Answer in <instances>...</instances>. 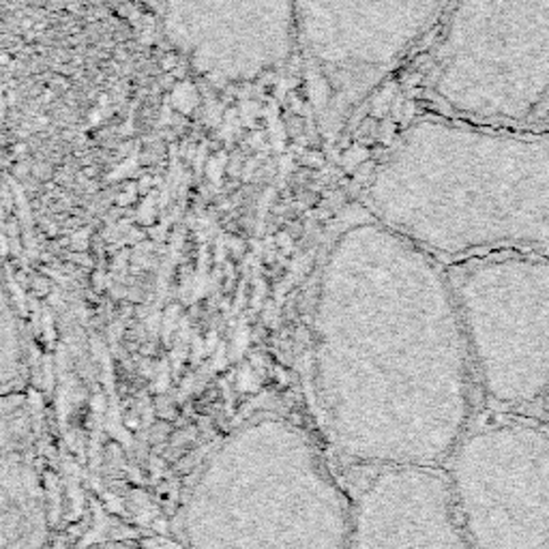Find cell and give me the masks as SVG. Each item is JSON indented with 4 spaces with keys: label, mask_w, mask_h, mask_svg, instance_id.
<instances>
[{
    "label": "cell",
    "mask_w": 549,
    "mask_h": 549,
    "mask_svg": "<svg viewBox=\"0 0 549 549\" xmlns=\"http://www.w3.org/2000/svg\"><path fill=\"white\" fill-rule=\"evenodd\" d=\"M406 67L419 114L549 133V0H449Z\"/></svg>",
    "instance_id": "cell-4"
},
{
    "label": "cell",
    "mask_w": 549,
    "mask_h": 549,
    "mask_svg": "<svg viewBox=\"0 0 549 549\" xmlns=\"http://www.w3.org/2000/svg\"><path fill=\"white\" fill-rule=\"evenodd\" d=\"M168 44L215 87L247 84L296 54L295 0H146Z\"/></svg>",
    "instance_id": "cell-8"
},
{
    "label": "cell",
    "mask_w": 549,
    "mask_h": 549,
    "mask_svg": "<svg viewBox=\"0 0 549 549\" xmlns=\"http://www.w3.org/2000/svg\"><path fill=\"white\" fill-rule=\"evenodd\" d=\"M108 549H112V547H108Z\"/></svg>",
    "instance_id": "cell-13"
},
{
    "label": "cell",
    "mask_w": 549,
    "mask_h": 549,
    "mask_svg": "<svg viewBox=\"0 0 549 549\" xmlns=\"http://www.w3.org/2000/svg\"><path fill=\"white\" fill-rule=\"evenodd\" d=\"M470 549H549V429L500 414L472 423L445 466Z\"/></svg>",
    "instance_id": "cell-7"
},
{
    "label": "cell",
    "mask_w": 549,
    "mask_h": 549,
    "mask_svg": "<svg viewBox=\"0 0 549 549\" xmlns=\"http://www.w3.org/2000/svg\"><path fill=\"white\" fill-rule=\"evenodd\" d=\"M545 410H547V419H549V395H547V399H545Z\"/></svg>",
    "instance_id": "cell-12"
},
{
    "label": "cell",
    "mask_w": 549,
    "mask_h": 549,
    "mask_svg": "<svg viewBox=\"0 0 549 549\" xmlns=\"http://www.w3.org/2000/svg\"><path fill=\"white\" fill-rule=\"evenodd\" d=\"M20 324L0 270V395L18 393L24 378V345Z\"/></svg>",
    "instance_id": "cell-11"
},
{
    "label": "cell",
    "mask_w": 549,
    "mask_h": 549,
    "mask_svg": "<svg viewBox=\"0 0 549 549\" xmlns=\"http://www.w3.org/2000/svg\"><path fill=\"white\" fill-rule=\"evenodd\" d=\"M361 204L445 264L549 255V133L417 114L374 159Z\"/></svg>",
    "instance_id": "cell-2"
},
{
    "label": "cell",
    "mask_w": 549,
    "mask_h": 549,
    "mask_svg": "<svg viewBox=\"0 0 549 549\" xmlns=\"http://www.w3.org/2000/svg\"><path fill=\"white\" fill-rule=\"evenodd\" d=\"M350 504L352 549H470L445 468H365Z\"/></svg>",
    "instance_id": "cell-9"
},
{
    "label": "cell",
    "mask_w": 549,
    "mask_h": 549,
    "mask_svg": "<svg viewBox=\"0 0 549 549\" xmlns=\"http://www.w3.org/2000/svg\"><path fill=\"white\" fill-rule=\"evenodd\" d=\"M46 489L35 428L22 393L0 395V549H41Z\"/></svg>",
    "instance_id": "cell-10"
},
{
    "label": "cell",
    "mask_w": 549,
    "mask_h": 549,
    "mask_svg": "<svg viewBox=\"0 0 549 549\" xmlns=\"http://www.w3.org/2000/svg\"><path fill=\"white\" fill-rule=\"evenodd\" d=\"M449 0H295L296 54L320 140L335 144L438 26Z\"/></svg>",
    "instance_id": "cell-5"
},
{
    "label": "cell",
    "mask_w": 549,
    "mask_h": 549,
    "mask_svg": "<svg viewBox=\"0 0 549 549\" xmlns=\"http://www.w3.org/2000/svg\"><path fill=\"white\" fill-rule=\"evenodd\" d=\"M183 528L189 549H352V504L305 431L260 419L202 468Z\"/></svg>",
    "instance_id": "cell-3"
},
{
    "label": "cell",
    "mask_w": 549,
    "mask_h": 549,
    "mask_svg": "<svg viewBox=\"0 0 549 549\" xmlns=\"http://www.w3.org/2000/svg\"><path fill=\"white\" fill-rule=\"evenodd\" d=\"M320 428L352 466L445 468L478 387L445 262L362 204L330 241L312 309Z\"/></svg>",
    "instance_id": "cell-1"
},
{
    "label": "cell",
    "mask_w": 549,
    "mask_h": 549,
    "mask_svg": "<svg viewBox=\"0 0 549 549\" xmlns=\"http://www.w3.org/2000/svg\"><path fill=\"white\" fill-rule=\"evenodd\" d=\"M446 266L478 393L500 414L549 395V255L495 252Z\"/></svg>",
    "instance_id": "cell-6"
}]
</instances>
